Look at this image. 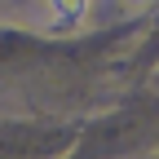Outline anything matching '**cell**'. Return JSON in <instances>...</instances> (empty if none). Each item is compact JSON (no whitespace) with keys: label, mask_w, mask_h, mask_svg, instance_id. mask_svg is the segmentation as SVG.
Returning a JSON list of instances; mask_svg holds the SVG:
<instances>
[{"label":"cell","mask_w":159,"mask_h":159,"mask_svg":"<svg viewBox=\"0 0 159 159\" xmlns=\"http://www.w3.org/2000/svg\"><path fill=\"white\" fill-rule=\"evenodd\" d=\"M27 22H35L44 35H75L89 22H97V9L84 0H53V5H40L27 13Z\"/></svg>","instance_id":"1"}]
</instances>
